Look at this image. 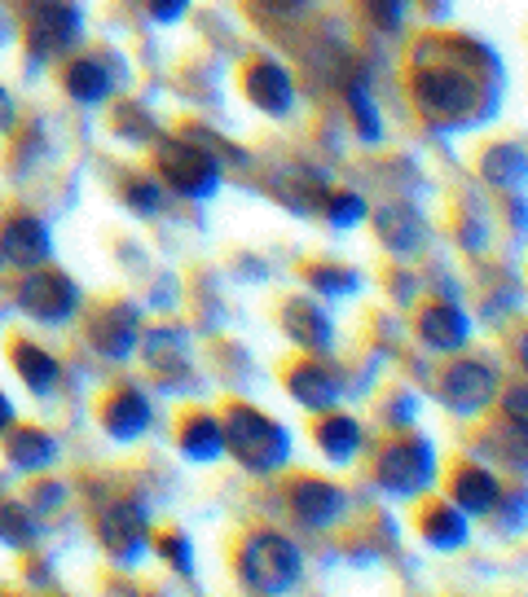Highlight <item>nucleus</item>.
Here are the masks:
<instances>
[{
    "label": "nucleus",
    "instance_id": "nucleus-1",
    "mask_svg": "<svg viewBox=\"0 0 528 597\" xmlns=\"http://www.w3.org/2000/svg\"><path fill=\"white\" fill-rule=\"evenodd\" d=\"M220 435H225V448L238 457V466H247L256 475L282 470L291 457V435L251 404H234L220 422Z\"/></svg>",
    "mask_w": 528,
    "mask_h": 597
},
{
    "label": "nucleus",
    "instance_id": "nucleus-2",
    "mask_svg": "<svg viewBox=\"0 0 528 597\" xmlns=\"http://www.w3.org/2000/svg\"><path fill=\"white\" fill-rule=\"evenodd\" d=\"M300 572H304L300 550L278 532H256L238 550V576L256 594H282L300 580Z\"/></svg>",
    "mask_w": 528,
    "mask_h": 597
},
{
    "label": "nucleus",
    "instance_id": "nucleus-3",
    "mask_svg": "<svg viewBox=\"0 0 528 597\" xmlns=\"http://www.w3.org/2000/svg\"><path fill=\"white\" fill-rule=\"evenodd\" d=\"M163 181L185 198H207L220 185V163L198 141H159Z\"/></svg>",
    "mask_w": 528,
    "mask_h": 597
},
{
    "label": "nucleus",
    "instance_id": "nucleus-4",
    "mask_svg": "<svg viewBox=\"0 0 528 597\" xmlns=\"http://www.w3.org/2000/svg\"><path fill=\"white\" fill-rule=\"evenodd\" d=\"M379 488L392 497H419L437 479V453L428 439H401L379 457Z\"/></svg>",
    "mask_w": 528,
    "mask_h": 597
},
{
    "label": "nucleus",
    "instance_id": "nucleus-5",
    "mask_svg": "<svg viewBox=\"0 0 528 597\" xmlns=\"http://www.w3.org/2000/svg\"><path fill=\"white\" fill-rule=\"evenodd\" d=\"M26 48L35 62L71 48L79 40V9L71 0H26Z\"/></svg>",
    "mask_w": 528,
    "mask_h": 597
},
{
    "label": "nucleus",
    "instance_id": "nucleus-6",
    "mask_svg": "<svg viewBox=\"0 0 528 597\" xmlns=\"http://www.w3.org/2000/svg\"><path fill=\"white\" fill-rule=\"evenodd\" d=\"M414 101L428 119H454L467 115L476 101V84L459 66H423L414 75Z\"/></svg>",
    "mask_w": 528,
    "mask_h": 597
},
{
    "label": "nucleus",
    "instance_id": "nucleus-7",
    "mask_svg": "<svg viewBox=\"0 0 528 597\" xmlns=\"http://www.w3.org/2000/svg\"><path fill=\"white\" fill-rule=\"evenodd\" d=\"M494 391H498V369L489 360L463 356L441 373V400L454 413H481L494 400Z\"/></svg>",
    "mask_w": 528,
    "mask_h": 597
},
{
    "label": "nucleus",
    "instance_id": "nucleus-8",
    "mask_svg": "<svg viewBox=\"0 0 528 597\" xmlns=\"http://www.w3.org/2000/svg\"><path fill=\"white\" fill-rule=\"evenodd\" d=\"M18 307L26 316H35L40 325H66L75 316V307H79V291L62 273H31L18 286Z\"/></svg>",
    "mask_w": 528,
    "mask_h": 597
},
{
    "label": "nucleus",
    "instance_id": "nucleus-9",
    "mask_svg": "<svg viewBox=\"0 0 528 597\" xmlns=\"http://www.w3.org/2000/svg\"><path fill=\"white\" fill-rule=\"evenodd\" d=\"M97 532H101L106 554H110L115 563H123V567H132V563L150 550V523H146V510H141L137 501H115V506L101 514Z\"/></svg>",
    "mask_w": 528,
    "mask_h": 597
},
{
    "label": "nucleus",
    "instance_id": "nucleus-10",
    "mask_svg": "<svg viewBox=\"0 0 528 597\" xmlns=\"http://www.w3.org/2000/svg\"><path fill=\"white\" fill-rule=\"evenodd\" d=\"M0 256L18 269H40L49 256H53V238H49V225L35 220V216H13L0 234Z\"/></svg>",
    "mask_w": 528,
    "mask_h": 597
},
{
    "label": "nucleus",
    "instance_id": "nucleus-11",
    "mask_svg": "<svg viewBox=\"0 0 528 597\" xmlns=\"http://www.w3.org/2000/svg\"><path fill=\"white\" fill-rule=\"evenodd\" d=\"M344 510H348V497L326 479H300L291 488V514L304 528H331L335 519H344Z\"/></svg>",
    "mask_w": 528,
    "mask_h": 597
},
{
    "label": "nucleus",
    "instance_id": "nucleus-12",
    "mask_svg": "<svg viewBox=\"0 0 528 597\" xmlns=\"http://www.w3.org/2000/svg\"><path fill=\"white\" fill-rule=\"evenodd\" d=\"M243 88H247V97H251L265 115H273V119L291 115V106H295V79H291V70L278 66V62H256V66L247 70Z\"/></svg>",
    "mask_w": 528,
    "mask_h": 597
},
{
    "label": "nucleus",
    "instance_id": "nucleus-13",
    "mask_svg": "<svg viewBox=\"0 0 528 597\" xmlns=\"http://www.w3.org/2000/svg\"><path fill=\"white\" fill-rule=\"evenodd\" d=\"M150 422H154V404H150V395H141L137 387H119L106 404H101V426L110 431V439H137V435H146L150 431Z\"/></svg>",
    "mask_w": 528,
    "mask_h": 597
},
{
    "label": "nucleus",
    "instance_id": "nucleus-14",
    "mask_svg": "<svg viewBox=\"0 0 528 597\" xmlns=\"http://www.w3.org/2000/svg\"><path fill=\"white\" fill-rule=\"evenodd\" d=\"M287 387H291V395H295L304 409H313V413H326V409L340 400V373H335L331 365H322V360H300V365L287 373Z\"/></svg>",
    "mask_w": 528,
    "mask_h": 597
},
{
    "label": "nucleus",
    "instance_id": "nucleus-15",
    "mask_svg": "<svg viewBox=\"0 0 528 597\" xmlns=\"http://www.w3.org/2000/svg\"><path fill=\"white\" fill-rule=\"evenodd\" d=\"M137 312L132 307H123V303H115L101 321H93V347L106 356V360H128L132 356V347H137Z\"/></svg>",
    "mask_w": 528,
    "mask_h": 597
},
{
    "label": "nucleus",
    "instance_id": "nucleus-16",
    "mask_svg": "<svg viewBox=\"0 0 528 597\" xmlns=\"http://www.w3.org/2000/svg\"><path fill=\"white\" fill-rule=\"evenodd\" d=\"M450 497H454V506L463 514H494L498 501H503V488L485 466H463L454 475V484H450Z\"/></svg>",
    "mask_w": 528,
    "mask_h": 597
},
{
    "label": "nucleus",
    "instance_id": "nucleus-17",
    "mask_svg": "<svg viewBox=\"0 0 528 597\" xmlns=\"http://www.w3.org/2000/svg\"><path fill=\"white\" fill-rule=\"evenodd\" d=\"M419 338H423L432 351H459V347L472 338V321H467L459 307L437 303V307H428V312L419 316Z\"/></svg>",
    "mask_w": 528,
    "mask_h": 597
},
{
    "label": "nucleus",
    "instance_id": "nucleus-18",
    "mask_svg": "<svg viewBox=\"0 0 528 597\" xmlns=\"http://www.w3.org/2000/svg\"><path fill=\"white\" fill-rule=\"evenodd\" d=\"M4 453H9V466L13 470H44L53 457H57V444L49 431L40 426H18L9 439H4Z\"/></svg>",
    "mask_w": 528,
    "mask_h": 597
},
{
    "label": "nucleus",
    "instance_id": "nucleus-19",
    "mask_svg": "<svg viewBox=\"0 0 528 597\" xmlns=\"http://www.w3.org/2000/svg\"><path fill=\"white\" fill-rule=\"evenodd\" d=\"M13 369H18V378L35 391V395H49V391H57V378H62V369H57V360L44 351V347H35V343H13Z\"/></svg>",
    "mask_w": 528,
    "mask_h": 597
},
{
    "label": "nucleus",
    "instance_id": "nucleus-20",
    "mask_svg": "<svg viewBox=\"0 0 528 597\" xmlns=\"http://www.w3.org/2000/svg\"><path fill=\"white\" fill-rule=\"evenodd\" d=\"M287 334H291L304 351H326L331 338H335L326 312L313 307V303H291V307H287Z\"/></svg>",
    "mask_w": 528,
    "mask_h": 597
},
{
    "label": "nucleus",
    "instance_id": "nucleus-21",
    "mask_svg": "<svg viewBox=\"0 0 528 597\" xmlns=\"http://www.w3.org/2000/svg\"><path fill=\"white\" fill-rule=\"evenodd\" d=\"M181 453H185L190 462H198V466L216 462V457L225 453V435H220V422H216L212 413L185 417V426H181Z\"/></svg>",
    "mask_w": 528,
    "mask_h": 597
},
{
    "label": "nucleus",
    "instance_id": "nucleus-22",
    "mask_svg": "<svg viewBox=\"0 0 528 597\" xmlns=\"http://www.w3.org/2000/svg\"><path fill=\"white\" fill-rule=\"evenodd\" d=\"M62 84H66V93L75 97V101H84V106H97V101H106L110 97V88H115V75L101 66V62H93V57H79L66 75H62Z\"/></svg>",
    "mask_w": 528,
    "mask_h": 597
},
{
    "label": "nucleus",
    "instance_id": "nucleus-23",
    "mask_svg": "<svg viewBox=\"0 0 528 597\" xmlns=\"http://www.w3.org/2000/svg\"><path fill=\"white\" fill-rule=\"evenodd\" d=\"M317 448L335 466H353V457L362 453V426L353 417H322L317 422Z\"/></svg>",
    "mask_w": 528,
    "mask_h": 597
},
{
    "label": "nucleus",
    "instance_id": "nucleus-24",
    "mask_svg": "<svg viewBox=\"0 0 528 597\" xmlns=\"http://www.w3.org/2000/svg\"><path fill=\"white\" fill-rule=\"evenodd\" d=\"M375 225H379V238H384L397 256H419V247H423V225H419V216L388 207V211L375 216Z\"/></svg>",
    "mask_w": 528,
    "mask_h": 597
},
{
    "label": "nucleus",
    "instance_id": "nucleus-25",
    "mask_svg": "<svg viewBox=\"0 0 528 597\" xmlns=\"http://www.w3.org/2000/svg\"><path fill=\"white\" fill-rule=\"evenodd\" d=\"M423 532H428V541L437 550H459V545H467V514L454 501L450 506H432L428 519H423Z\"/></svg>",
    "mask_w": 528,
    "mask_h": 597
},
{
    "label": "nucleus",
    "instance_id": "nucleus-26",
    "mask_svg": "<svg viewBox=\"0 0 528 597\" xmlns=\"http://www.w3.org/2000/svg\"><path fill=\"white\" fill-rule=\"evenodd\" d=\"M481 172H485V181H489V185L511 189V185H520V181H525V150H520V145H498V150H489V154H485Z\"/></svg>",
    "mask_w": 528,
    "mask_h": 597
},
{
    "label": "nucleus",
    "instance_id": "nucleus-27",
    "mask_svg": "<svg viewBox=\"0 0 528 597\" xmlns=\"http://www.w3.org/2000/svg\"><path fill=\"white\" fill-rule=\"evenodd\" d=\"M0 541L13 550H26L35 541V523L22 506H0Z\"/></svg>",
    "mask_w": 528,
    "mask_h": 597
},
{
    "label": "nucleus",
    "instance_id": "nucleus-28",
    "mask_svg": "<svg viewBox=\"0 0 528 597\" xmlns=\"http://www.w3.org/2000/svg\"><path fill=\"white\" fill-rule=\"evenodd\" d=\"M304 278H309V286H317L322 295H353V291L362 286V278H357L353 269H331V264H317V269H309Z\"/></svg>",
    "mask_w": 528,
    "mask_h": 597
},
{
    "label": "nucleus",
    "instance_id": "nucleus-29",
    "mask_svg": "<svg viewBox=\"0 0 528 597\" xmlns=\"http://www.w3.org/2000/svg\"><path fill=\"white\" fill-rule=\"evenodd\" d=\"M348 106H353V123H357V137L375 145V141L384 137V123H379V110H375V101H370L362 88H353V93H348Z\"/></svg>",
    "mask_w": 528,
    "mask_h": 597
},
{
    "label": "nucleus",
    "instance_id": "nucleus-30",
    "mask_svg": "<svg viewBox=\"0 0 528 597\" xmlns=\"http://www.w3.org/2000/svg\"><path fill=\"white\" fill-rule=\"evenodd\" d=\"M362 216H370L362 194H331V198H326V220H331V225H344V229H348V225H357Z\"/></svg>",
    "mask_w": 528,
    "mask_h": 597
},
{
    "label": "nucleus",
    "instance_id": "nucleus-31",
    "mask_svg": "<svg viewBox=\"0 0 528 597\" xmlns=\"http://www.w3.org/2000/svg\"><path fill=\"white\" fill-rule=\"evenodd\" d=\"M123 198H128V207H132L137 216H159V207H163V189H159V181H132Z\"/></svg>",
    "mask_w": 528,
    "mask_h": 597
},
{
    "label": "nucleus",
    "instance_id": "nucleus-32",
    "mask_svg": "<svg viewBox=\"0 0 528 597\" xmlns=\"http://www.w3.org/2000/svg\"><path fill=\"white\" fill-rule=\"evenodd\" d=\"M159 554L172 563V572H194V550H190V541L181 532L159 536Z\"/></svg>",
    "mask_w": 528,
    "mask_h": 597
},
{
    "label": "nucleus",
    "instance_id": "nucleus-33",
    "mask_svg": "<svg viewBox=\"0 0 528 597\" xmlns=\"http://www.w3.org/2000/svg\"><path fill=\"white\" fill-rule=\"evenodd\" d=\"M366 9L384 31H397L406 22V0H366Z\"/></svg>",
    "mask_w": 528,
    "mask_h": 597
},
{
    "label": "nucleus",
    "instance_id": "nucleus-34",
    "mask_svg": "<svg viewBox=\"0 0 528 597\" xmlns=\"http://www.w3.org/2000/svg\"><path fill=\"white\" fill-rule=\"evenodd\" d=\"M115 128H119V132H128V137H141V141H150V137H154V128L141 119V110H123V115L115 119Z\"/></svg>",
    "mask_w": 528,
    "mask_h": 597
},
{
    "label": "nucleus",
    "instance_id": "nucleus-35",
    "mask_svg": "<svg viewBox=\"0 0 528 597\" xmlns=\"http://www.w3.org/2000/svg\"><path fill=\"white\" fill-rule=\"evenodd\" d=\"M185 4H190V0H150V13H154L159 22H176V18L185 13Z\"/></svg>",
    "mask_w": 528,
    "mask_h": 597
},
{
    "label": "nucleus",
    "instance_id": "nucleus-36",
    "mask_svg": "<svg viewBox=\"0 0 528 597\" xmlns=\"http://www.w3.org/2000/svg\"><path fill=\"white\" fill-rule=\"evenodd\" d=\"M507 409H516V426H525V387H511Z\"/></svg>",
    "mask_w": 528,
    "mask_h": 597
},
{
    "label": "nucleus",
    "instance_id": "nucleus-37",
    "mask_svg": "<svg viewBox=\"0 0 528 597\" xmlns=\"http://www.w3.org/2000/svg\"><path fill=\"white\" fill-rule=\"evenodd\" d=\"M9 123H13V97H9L4 88H0V132H4Z\"/></svg>",
    "mask_w": 528,
    "mask_h": 597
},
{
    "label": "nucleus",
    "instance_id": "nucleus-38",
    "mask_svg": "<svg viewBox=\"0 0 528 597\" xmlns=\"http://www.w3.org/2000/svg\"><path fill=\"white\" fill-rule=\"evenodd\" d=\"M9 426H13V404H9V395L0 391V435H4Z\"/></svg>",
    "mask_w": 528,
    "mask_h": 597
},
{
    "label": "nucleus",
    "instance_id": "nucleus-39",
    "mask_svg": "<svg viewBox=\"0 0 528 597\" xmlns=\"http://www.w3.org/2000/svg\"><path fill=\"white\" fill-rule=\"evenodd\" d=\"M273 13H295V9H304V0H265Z\"/></svg>",
    "mask_w": 528,
    "mask_h": 597
}]
</instances>
